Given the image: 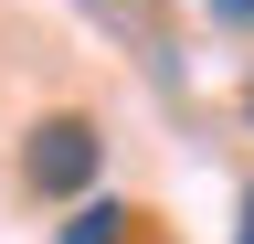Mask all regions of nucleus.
<instances>
[{
  "label": "nucleus",
  "mask_w": 254,
  "mask_h": 244,
  "mask_svg": "<svg viewBox=\"0 0 254 244\" xmlns=\"http://www.w3.org/2000/svg\"><path fill=\"white\" fill-rule=\"evenodd\" d=\"M95 170H106V128L74 117V106L21 138V191L32 202H64V212H74V202H95Z\"/></svg>",
  "instance_id": "1"
},
{
  "label": "nucleus",
  "mask_w": 254,
  "mask_h": 244,
  "mask_svg": "<svg viewBox=\"0 0 254 244\" xmlns=\"http://www.w3.org/2000/svg\"><path fill=\"white\" fill-rule=\"evenodd\" d=\"M138 234H148L138 202H106V191H95V202H74V223H64L53 244H138Z\"/></svg>",
  "instance_id": "2"
},
{
  "label": "nucleus",
  "mask_w": 254,
  "mask_h": 244,
  "mask_svg": "<svg viewBox=\"0 0 254 244\" xmlns=\"http://www.w3.org/2000/svg\"><path fill=\"white\" fill-rule=\"evenodd\" d=\"M201 11L222 21V32H254V0H201Z\"/></svg>",
  "instance_id": "3"
},
{
  "label": "nucleus",
  "mask_w": 254,
  "mask_h": 244,
  "mask_svg": "<svg viewBox=\"0 0 254 244\" xmlns=\"http://www.w3.org/2000/svg\"><path fill=\"white\" fill-rule=\"evenodd\" d=\"M233 244H254V191H244V223H233Z\"/></svg>",
  "instance_id": "4"
},
{
  "label": "nucleus",
  "mask_w": 254,
  "mask_h": 244,
  "mask_svg": "<svg viewBox=\"0 0 254 244\" xmlns=\"http://www.w3.org/2000/svg\"><path fill=\"white\" fill-rule=\"evenodd\" d=\"M244 117H254V75H244Z\"/></svg>",
  "instance_id": "5"
},
{
  "label": "nucleus",
  "mask_w": 254,
  "mask_h": 244,
  "mask_svg": "<svg viewBox=\"0 0 254 244\" xmlns=\"http://www.w3.org/2000/svg\"><path fill=\"white\" fill-rule=\"evenodd\" d=\"M138 244H159V234H138Z\"/></svg>",
  "instance_id": "6"
}]
</instances>
